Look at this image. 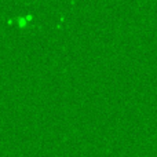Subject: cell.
<instances>
[{"instance_id": "obj_1", "label": "cell", "mask_w": 157, "mask_h": 157, "mask_svg": "<svg viewBox=\"0 0 157 157\" xmlns=\"http://www.w3.org/2000/svg\"><path fill=\"white\" fill-rule=\"evenodd\" d=\"M18 22H19V25H21V26H25V25H26V18H18Z\"/></svg>"}]
</instances>
